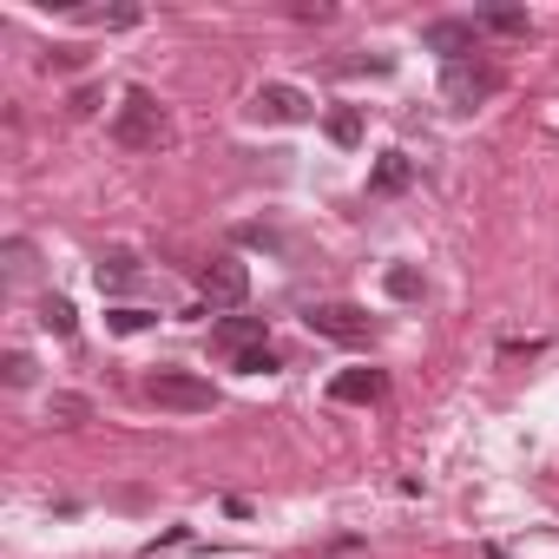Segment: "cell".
<instances>
[{
    "label": "cell",
    "mask_w": 559,
    "mask_h": 559,
    "mask_svg": "<svg viewBox=\"0 0 559 559\" xmlns=\"http://www.w3.org/2000/svg\"><path fill=\"white\" fill-rule=\"evenodd\" d=\"M145 395H152L158 408H171V415H204V408H217V389H211L204 376H191V369H152V376H145Z\"/></svg>",
    "instance_id": "cell-1"
},
{
    "label": "cell",
    "mask_w": 559,
    "mask_h": 559,
    "mask_svg": "<svg viewBox=\"0 0 559 559\" xmlns=\"http://www.w3.org/2000/svg\"><path fill=\"white\" fill-rule=\"evenodd\" d=\"M112 139L132 145V152H158V145H165V112H158V99H152L145 86L126 93V106H119V119H112Z\"/></svg>",
    "instance_id": "cell-2"
},
{
    "label": "cell",
    "mask_w": 559,
    "mask_h": 559,
    "mask_svg": "<svg viewBox=\"0 0 559 559\" xmlns=\"http://www.w3.org/2000/svg\"><path fill=\"white\" fill-rule=\"evenodd\" d=\"M198 297H204L211 310L243 304V297H250V263H237V257H211V263H198Z\"/></svg>",
    "instance_id": "cell-3"
},
{
    "label": "cell",
    "mask_w": 559,
    "mask_h": 559,
    "mask_svg": "<svg viewBox=\"0 0 559 559\" xmlns=\"http://www.w3.org/2000/svg\"><path fill=\"white\" fill-rule=\"evenodd\" d=\"M500 93V73L493 67H480V60H461V67H441V99L454 106V112H474L480 99H493Z\"/></svg>",
    "instance_id": "cell-4"
},
{
    "label": "cell",
    "mask_w": 559,
    "mask_h": 559,
    "mask_svg": "<svg viewBox=\"0 0 559 559\" xmlns=\"http://www.w3.org/2000/svg\"><path fill=\"white\" fill-rule=\"evenodd\" d=\"M304 323H310L317 336L343 343V349H362V343H369V310H356V304H317Z\"/></svg>",
    "instance_id": "cell-5"
},
{
    "label": "cell",
    "mask_w": 559,
    "mask_h": 559,
    "mask_svg": "<svg viewBox=\"0 0 559 559\" xmlns=\"http://www.w3.org/2000/svg\"><path fill=\"white\" fill-rule=\"evenodd\" d=\"M250 119H263V126H304L310 119V93L304 86H257L250 93Z\"/></svg>",
    "instance_id": "cell-6"
},
{
    "label": "cell",
    "mask_w": 559,
    "mask_h": 559,
    "mask_svg": "<svg viewBox=\"0 0 559 559\" xmlns=\"http://www.w3.org/2000/svg\"><path fill=\"white\" fill-rule=\"evenodd\" d=\"M428 53H441L448 67H461V60H474V47H480V21H428Z\"/></svg>",
    "instance_id": "cell-7"
},
{
    "label": "cell",
    "mask_w": 559,
    "mask_h": 559,
    "mask_svg": "<svg viewBox=\"0 0 559 559\" xmlns=\"http://www.w3.org/2000/svg\"><path fill=\"white\" fill-rule=\"evenodd\" d=\"M211 336H217V349L243 356V349H263V336H270V330H263V317H217V330H211Z\"/></svg>",
    "instance_id": "cell-8"
},
{
    "label": "cell",
    "mask_w": 559,
    "mask_h": 559,
    "mask_svg": "<svg viewBox=\"0 0 559 559\" xmlns=\"http://www.w3.org/2000/svg\"><path fill=\"white\" fill-rule=\"evenodd\" d=\"M382 389H389L382 369H343V376L330 382V402H382Z\"/></svg>",
    "instance_id": "cell-9"
},
{
    "label": "cell",
    "mask_w": 559,
    "mask_h": 559,
    "mask_svg": "<svg viewBox=\"0 0 559 559\" xmlns=\"http://www.w3.org/2000/svg\"><path fill=\"white\" fill-rule=\"evenodd\" d=\"M408 185H415L408 152H382V158H376V171H369V191H376V198H395V191H408Z\"/></svg>",
    "instance_id": "cell-10"
},
{
    "label": "cell",
    "mask_w": 559,
    "mask_h": 559,
    "mask_svg": "<svg viewBox=\"0 0 559 559\" xmlns=\"http://www.w3.org/2000/svg\"><path fill=\"white\" fill-rule=\"evenodd\" d=\"M93 276H99V290H126L132 276H139V257H132V250H112V257H99Z\"/></svg>",
    "instance_id": "cell-11"
},
{
    "label": "cell",
    "mask_w": 559,
    "mask_h": 559,
    "mask_svg": "<svg viewBox=\"0 0 559 559\" xmlns=\"http://www.w3.org/2000/svg\"><path fill=\"white\" fill-rule=\"evenodd\" d=\"M323 132H330L343 152H356V145H362V112H356V106H336V112L323 119Z\"/></svg>",
    "instance_id": "cell-12"
},
{
    "label": "cell",
    "mask_w": 559,
    "mask_h": 559,
    "mask_svg": "<svg viewBox=\"0 0 559 559\" xmlns=\"http://www.w3.org/2000/svg\"><path fill=\"white\" fill-rule=\"evenodd\" d=\"M40 330H47V336H80L73 304H67V297H40Z\"/></svg>",
    "instance_id": "cell-13"
},
{
    "label": "cell",
    "mask_w": 559,
    "mask_h": 559,
    "mask_svg": "<svg viewBox=\"0 0 559 559\" xmlns=\"http://www.w3.org/2000/svg\"><path fill=\"white\" fill-rule=\"evenodd\" d=\"M382 290H389L395 304H415V297H421V270H415V263H389V276H382Z\"/></svg>",
    "instance_id": "cell-14"
},
{
    "label": "cell",
    "mask_w": 559,
    "mask_h": 559,
    "mask_svg": "<svg viewBox=\"0 0 559 559\" xmlns=\"http://www.w3.org/2000/svg\"><path fill=\"white\" fill-rule=\"evenodd\" d=\"M480 34H507V40H520V34H526V14H520V8H487V14H480Z\"/></svg>",
    "instance_id": "cell-15"
},
{
    "label": "cell",
    "mask_w": 559,
    "mask_h": 559,
    "mask_svg": "<svg viewBox=\"0 0 559 559\" xmlns=\"http://www.w3.org/2000/svg\"><path fill=\"white\" fill-rule=\"evenodd\" d=\"M106 323H112V330H119V336H139V330H152V323H158V317H152V310H112V317H106Z\"/></svg>",
    "instance_id": "cell-16"
},
{
    "label": "cell",
    "mask_w": 559,
    "mask_h": 559,
    "mask_svg": "<svg viewBox=\"0 0 559 559\" xmlns=\"http://www.w3.org/2000/svg\"><path fill=\"white\" fill-rule=\"evenodd\" d=\"M230 369H243V376H270V369H276V356H270V343H263V349H243V356H230Z\"/></svg>",
    "instance_id": "cell-17"
},
{
    "label": "cell",
    "mask_w": 559,
    "mask_h": 559,
    "mask_svg": "<svg viewBox=\"0 0 559 559\" xmlns=\"http://www.w3.org/2000/svg\"><path fill=\"white\" fill-rule=\"evenodd\" d=\"M93 27H139V8H99V14H86Z\"/></svg>",
    "instance_id": "cell-18"
},
{
    "label": "cell",
    "mask_w": 559,
    "mask_h": 559,
    "mask_svg": "<svg viewBox=\"0 0 559 559\" xmlns=\"http://www.w3.org/2000/svg\"><path fill=\"white\" fill-rule=\"evenodd\" d=\"M34 382V356H8V389H27Z\"/></svg>",
    "instance_id": "cell-19"
},
{
    "label": "cell",
    "mask_w": 559,
    "mask_h": 559,
    "mask_svg": "<svg viewBox=\"0 0 559 559\" xmlns=\"http://www.w3.org/2000/svg\"><path fill=\"white\" fill-rule=\"evenodd\" d=\"M53 415H60V421H86V402H80V395H53Z\"/></svg>",
    "instance_id": "cell-20"
},
{
    "label": "cell",
    "mask_w": 559,
    "mask_h": 559,
    "mask_svg": "<svg viewBox=\"0 0 559 559\" xmlns=\"http://www.w3.org/2000/svg\"><path fill=\"white\" fill-rule=\"evenodd\" d=\"M8 270H14V276H21V270H34V250H27V243H21V237H14V243H8Z\"/></svg>",
    "instance_id": "cell-21"
},
{
    "label": "cell",
    "mask_w": 559,
    "mask_h": 559,
    "mask_svg": "<svg viewBox=\"0 0 559 559\" xmlns=\"http://www.w3.org/2000/svg\"><path fill=\"white\" fill-rule=\"evenodd\" d=\"M80 60H86V53H80V47H53V60H47V67H60V73H73V67H80Z\"/></svg>",
    "instance_id": "cell-22"
}]
</instances>
